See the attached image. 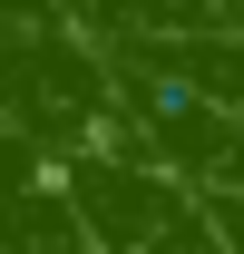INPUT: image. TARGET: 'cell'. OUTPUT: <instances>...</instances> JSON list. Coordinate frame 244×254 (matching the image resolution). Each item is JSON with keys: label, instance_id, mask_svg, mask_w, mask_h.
I'll list each match as a JSON object with an SVG mask.
<instances>
[{"label": "cell", "instance_id": "cell-1", "mask_svg": "<svg viewBox=\"0 0 244 254\" xmlns=\"http://www.w3.org/2000/svg\"><path fill=\"white\" fill-rule=\"evenodd\" d=\"M225 225H235V254H244V205H225Z\"/></svg>", "mask_w": 244, "mask_h": 254}]
</instances>
